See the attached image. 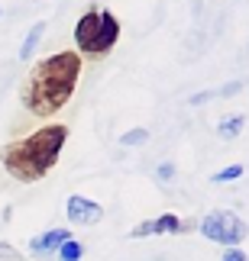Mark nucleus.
Returning a JSON list of instances; mask_svg holds the SVG:
<instances>
[{
    "mask_svg": "<svg viewBox=\"0 0 249 261\" xmlns=\"http://www.w3.org/2000/svg\"><path fill=\"white\" fill-rule=\"evenodd\" d=\"M0 261H23V252L13 248L10 242H0Z\"/></svg>",
    "mask_w": 249,
    "mask_h": 261,
    "instance_id": "14",
    "label": "nucleus"
},
{
    "mask_svg": "<svg viewBox=\"0 0 249 261\" xmlns=\"http://www.w3.org/2000/svg\"><path fill=\"white\" fill-rule=\"evenodd\" d=\"M65 213L72 219V226H97L104 219V206L97 200H87L81 194H72L65 203Z\"/></svg>",
    "mask_w": 249,
    "mask_h": 261,
    "instance_id": "5",
    "label": "nucleus"
},
{
    "mask_svg": "<svg viewBox=\"0 0 249 261\" xmlns=\"http://www.w3.org/2000/svg\"><path fill=\"white\" fill-rule=\"evenodd\" d=\"M155 177H159V184H172L175 180V165L172 162H162L155 168Z\"/></svg>",
    "mask_w": 249,
    "mask_h": 261,
    "instance_id": "13",
    "label": "nucleus"
},
{
    "mask_svg": "<svg viewBox=\"0 0 249 261\" xmlns=\"http://www.w3.org/2000/svg\"><path fill=\"white\" fill-rule=\"evenodd\" d=\"M243 171H246L243 165H230V168H223V171H217L211 180H214V184H223V180H236V177H243Z\"/></svg>",
    "mask_w": 249,
    "mask_h": 261,
    "instance_id": "12",
    "label": "nucleus"
},
{
    "mask_svg": "<svg viewBox=\"0 0 249 261\" xmlns=\"http://www.w3.org/2000/svg\"><path fill=\"white\" fill-rule=\"evenodd\" d=\"M65 142H68V126L65 123H46L42 129H36L33 136L19 139V142L0 145V165L19 184H36V180H42L55 168Z\"/></svg>",
    "mask_w": 249,
    "mask_h": 261,
    "instance_id": "2",
    "label": "nucleus"
},
{
    "mask_svg": "<svg viewBox=\"0 0 249 261\" xmlns=\"http://www.w3.org/2000/svg\"><path fill=\"white\" fill-rule=\"evenodd\" d=\"M68 239H72V232H68L65 226H55V229H49V232L36 236L33 242H29V252L33 255H49V252H55V248H62Z\"/></svg>",
    "mask_w": 249,
    "mask_h": 261,
    "instance_id": "7",
    "label": "nucleus"
},
{
    "mask_svg": "<svg viewBox=\"0 0 249 261\" xmlns=\"http://www.w3.org/2000/svg\"><path fill=\"white\" fill-rule=\"evenodd\" d=\"M84 258V245L75 242V239H68V242L58 248V261H81Z\"/></svg>",
    "mask_w": 249,
    "mask_h": 261,
    "instance_id": "10",
    "label": "nucleus"
},
{
    "mask_svg": "<svg viewBox=\"0 0 249 261\" xmlns=\"http://www.w3.org/2000/svg\"><path fill=\"white\" fill-rule=\"evenodd\" d=\"M240 90H243V84H240V81H230L227 87H220V94H223V97H233V94H240Z\"/></svg>",
    "mask_w": 249,
    "mask_h": 261,
    "instance_id": "16",
    "label": "nucleus"
},
{
    "mask_svg": "<svg viewBox=\"0 0 249 261\" xmlns=\"http://www.w3.org/2000/svg\"><path fill=\"white\" fill-rule=\"evenodd\" d=\"M185 223H182V216H175V213H162V216H155V219H146V223H139L133 226V239H143V236H165V232H182Z\"/></svg>",
    "mask_w": 249,
    "mask_h": 261,
    "instance_id": "6",
    "label": "nucleus"
},
{
    "mask_svg": "<svg viewBox=\"0 0 249 261\" xmlns=\"http://www.w3.org/2000/svg\"><path fill=\"white\" fill-rule=\"evenodd\" d=\"M42 36H46V19H39V23L29 26L23 45H19V58H23V62H29V58H33V52L39 48V42H42Z\"/></svg>",
    "mask_w": 249,
    "mask_h": 261,
    "instance_id": "8",
    "label": "nucleus"
},
{
    "mask_svg": "<svg viewBox=\"0 0 249 261\" xmlns=\"http://www.w3.org/2000/svg\"><path fill=\"white\" fill-rule=\"evenodd\" d=\"M120 142L123 145H143V142H149V129H126L120 136Z\"/></svg>",
    "mask_w": 249,
    "mask_h": 261,
    "instance_id": "11",
    "label": "nucleus"
},
{
    "mask_svg": "<svg viewBox=\"0 0 249 261\" xmlns=\"http://www.w3.org/2000/svg\"><path fill=\"white\" fill-rule=\"evenodd\" d=\"M243 126H246V116L243 113H233V116H227L217 123V136H223V139H236L243 133Z\"/></svg>",
    "mask_w": 249,
    "mask_h": 261,
    "instance_id": "9",
    "label": "nucleus"
},
{
    "mask_svg": "<svg viewBox=\"0 0 249 261\" xmlns=\"http://www.w3.org/2000/svg\"><path fill=\"white\" fill-rule=\"evenodd\" d=\"M120 39V19H117L110 10H84L81 19L75 23V42L84 55H107Z\"/></svg>",
    "mask_w": 249,
    "mask_h": 261,
    "instance_id": "3",
    "label": "nucleus"
},
{
    "mask_svg": "<svg viewBox=\"0 0 249 261\" xmlns=\"http://www.w3.org/2000/svg\"><path fill=\"white\" fill-rule=\"evenodd\" d=\"M78 77H81V55L55 52L26 74L23 87H19V103L33 116H55L72 100Z\"/></svg>",
    "mask_w": 249,
    "mask_h": 261,
    "instance_id": "1",
    "label": "nucleus"
},
{
    "mask_svg": "<svg viewBox=\"0 0 249 261\" xmlns=\"http://www.w3.org/2000/svg\"><path fill=\"white\" fill-rule=\"evenodd\" d=\"M201 236L217 242V245L236 248L249 236V226H246V219H240L236 213H230V210H211V213L201 219Z\"/></svg>",
    "mask_w": 249,
    "mask_h": 261,
    "instance_id": "4",
    "label": "nucleus"
},
{
    "mask_svg": "<svg viewBox=\"0 0 249 261\" xmlns=\"http://www.w3.org/2000/svg\"><path fill=\"white\" fill-rule=\"evenodd\" d=\"M223 261H249V255L243 252V248H227V252H223Z\"/></svg>",
    "mask_w": 249,
    "mask_h": 261,
    "instance_id": "15",
    "label": "nucleus"
}]
</instances>
